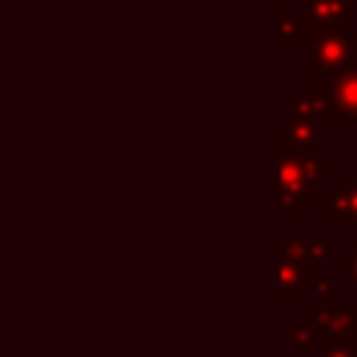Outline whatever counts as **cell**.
<instances>
[{"mask_svg": "<svg viewBox=\"0 0 357 357\" xmlns=\"http://www.w3.org/2000/svg\"><path fill=\"white\" fill-rule=\"evenodd\" d=\"M340 22L335 20H324L318 22V31L304 36V47H307V61H304V73L315 75L321 70H340L349 61H354V45L351 39H346L340 33Z\"/></svg>", "mask_w": 357, "mask_h": 357, "instance_id": "cell-1", "label": "cell"}, {"mask_svg": "<svg viewBox=\"0 0 357 357\" xmlns=\"http://www.w3.org/2000/svg\"><path fill=\"white\" fill-rule=\"evenodd\" d=\"M304 324L315 329L321 340L354 346V307L349 301H326L304 315Z\"/></svg>", "mask_w": 357, "mask_h": 357, "instance_id": "cell-2", "label": "cell"}, {"mask_svg": "<svg viewBox=\"0 0 357 357\" xmlns=\"http://www.w3.org/2000/svg\"><path fill=\"white\" fill-rule=\"evenodd\" d=\"M279 192L296 195L301 201H312L318 195V178H312L298 153L282 151L279 156Z\"/></svg>", "mask_w": 357, "mask_h": 357, "instance_id": "cell-3", "label": "cell"}, {"mask_svg": "<svg viewBox=\"0 0 357 357\" xmlns=\"http://www.w3.org/2000/svg\"><path fill=\"white\" fill-rule=\"evenodd\" d=\"M332 92L335 109L346 120H357V61H349L346 67L332 73Z\"/></svg>", "mask_w": 357, "mask_h": 357, "instance_id": "cell-4", "label": "cell"}, {"mask_svg": "<svg viewBox=\"0 0 357 357\" xmlns=\"http://www.w3.org/2000/svg\"><path fill=\"white\" fill-rule=\"evenodd\" d=\"M312 120H290L279 128V139H282V151L290 153H315L318 148V134H315Z\"/></svg>", "mask_w": 357, "mask_h": 357, "instance_id": "cell-5", "label": "cell"}, {"mask_svg": "<svg viewBox=\"0 0 357 357\" xmlns=\"http://www.w3.org/2000/svg\"><path fill=\"white\" fill-rule=\"evenodd\" d=\"M329 223H335V226L357 223V187H340L332 192Z\"/></svg>", "mask_w": 357, "mask_h": 357, "instance_id": "cell-6", "label": "cell"}, {"mask_svg": "<svg viewBox=\"0 0 357 357\" xmlns=\"http://www.w3.org/2000/svg\"><path fill=\"white\" fill-rule=\"evenodd\" d=\"M304 98L310 103V117L315 123H329L332 109H335V92L332 84H310L304 89Z\"/></svg>", "mask_w": 357, "mask_h": 357, "instance_id": "cell-7", "label": "cell"}, {"mask_svg": "<svg viewBox=\"0 0 357 357\" xmlns=\"http://www.w3.org/2000/svg\"><path fill=\"white\" fill-rule=\"evenodd\" d=\"M301 262L296 259H279V298L290 301L293 298V287L301 284Z\"/></svg>", "mask_w": 357, "mask_h": 357, "instance_id": "cell-8", "label": "cell"}, {"mask_svg": "<svg viewBox=\"0 0 357 357\" xmlns=\"http://www.w3.org/2000/svg\"><path fill=\"white\" fill-rule=\"evenodd\" d=\"M318 343H321V337L315 335V329L312 326H307V324H301V326H296L293 332H290V346L296 349V351H318Z\"/></svg>", "mask_w": 357, "mask_h": 357, "instance_id": "cell-9", "label": "cell"}, {"mask_svg": "<svg viewBox=\"0 0 357 357\" xmlns=\"http://www.w3.org/2000/svg\"><path fill=\"white\" fill-rule=\"evenodd\" d=\"M298 33H301V22L293 17L290 8H282V14H279V45L282 47H290Z\"/></svg>", "mask_w": 357, "mask_h": 357, "instance_id": "cell-10", "label": "cell"}, {"mask_svg": "<svg viewBox=\"0 0 357 357\" xmlns=\"http://www.w3.org/2000/svg\"><path fill=\"white\" fill-rule=\"evenodd\" d=\"M326 257H329V240L326 237H310V240H304V259L307 262H326Z\"/></svg>", "mask_w": 357, "mask_h": 357, "instance_id": "cell-11", "label": "cell"}, {"mask_svg": "<svg viewBox=\"0 0 357 357\" xmlns=\"http://www.w3.org/2000/svg\"><path fill=\"white\" fill-rule=\"evenodd\" d=\"M301 287L315 293L318 298H329V293H332V282L326 276H315V273H304L301 276Z\"/></svg>", "mask_w": 357, "mask_h": 357, "instance_id": "cell-12", "label": "cell"}, {"mask_svg": "<svg viewBox=\"0 0 357 357\" xmlns=\"http://www.w3.org/2000/svg\"><path fill=\"white\" fill-rule=\"evenodd\" d=\"M298 156H301V162H304V167H307V173L312 178H324L329 173V162H324V159H318L312 153H298Z\"/></svg>", "mask_w": 357, "mask_h": 357, "instance_id": "cell-13", "label": "cell"}, {"mask_svg": "<svg viewBox=\"0 0 357 357\" xmlns=\"http://www.w3.org/2000/svg\"><path fill=\"white\" fill-rule=\"evenodd\" d=\"M354 17V0H332V20L346 25Z\"/></svg>", "mask_w": 357, "mask_h": 357, "instance_id": "cell-14", "label": "cell"}, {"mask_svg": "<svg viewBox=\"0 0 357 357\" xmlns=\"http://www.w3.org/2000/svg\"><path fill=\"white\" fill-rule=\"evenodd\" d=\"M279 257H282V259H296V262H301V259H304V240H284Z\"/></svg>", "mask_w": 357, "mask_h": 357, "instance_id": "cell-15", "label": "cell"}, {"mask_svg": "<svg viewBox=\"0 0 357 357\" xmlns=\"http://www.w3.org/2000/svg\"><path fill=\"white\" fill-rule=\"evenodd\" d=\"M304 206H307V201H301V198H296V195H284V192H279V209H282V212H293V215H298V212H304Z\"/></svg>", "mask_w": 357, "mask_h": 357, "instance_id": "cell-16", "label": "cell"}, {"mask_svg": "<svg viewBox=\"0 0 357 357\" xmlns=\"http://www.w3.org/2000/svg\"><path fill=\"white\" fill-rule=\"evenodd\" d=\"M324 357H357V349L349 346V343H332V346L324 351Z\"/></svg>", "mask_w": 357, "mask_h": 357, "instance_id": "cell-17", "label": "cell"}, {"mask_svg": "<svg viewBox=\"0 0 357 357\" xmlns=\"http://www.w3.org/2000/svg\"><path fill=\"white\" fill-rule=\"evenodd\" d=\"M343 265H346V273L357 282V243H354L351 248L343 251Z\"/></svg>", "mask_w": 357, "mask_h": 357, "instance_id": "cell-18", "label": "cell"}, {"mask_svg": "<svg viewBox=\"0 0 357 357\" xmlns=\"http://www.w3.org/2000/svg\"><path fill=\"white\" fill-rule=\"evenodd\" d=\"M351 45H354V61H357V36L351 39Z\"/></svg>", "mask_w": 357, "mask_h": 357, "instance_id": "cell-19", "label": "cell"}, {"mask_svg": "<svg viewBox=\"0 0 357 357\" xmlns=\"http://www.w3.org/2000/svg\"><path fill=\"white\" fill-rule=\"evenodd\" d=\"M354 187H357V170H354Z\"/></svg>", "mask_w": 357, "mask_h": 357, "instance_id": "cell-20", "label": "cell"}]
</instances>
